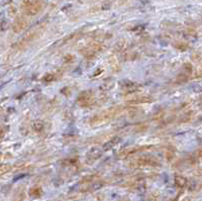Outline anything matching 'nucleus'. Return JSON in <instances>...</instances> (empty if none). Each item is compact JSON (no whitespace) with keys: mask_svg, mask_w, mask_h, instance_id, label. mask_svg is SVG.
<instances>
[{"mask_svg":"<svg viewBox=\"0 0 202 201\" xmlns=\"http://www.w3.org/2000/svg\"><path fill=\"white\" fill-rule=\"evenodd\" d=\"M23 27H24V21L23 20H18L13 24V29H14V31H18V30L23 29Z\"/></svg>","mask_w":202,"mask_h":201,"instance_id":"1","label":"nucleus"},{"mask_svg":"<svg viewBox=\"0 0 202 201\" xmlns=\"http://www.w3.org/2000/svg\"><path fill=\"white\" fill-rule=\"evenodd\" d=\"M43 126H44V124L40 121H35L34 123V129L35 130H43Z\"/></svg>","mask_w":202,"mask_h":201,"instance_id":"2","label":"nucleus"}]
</instances>
